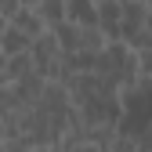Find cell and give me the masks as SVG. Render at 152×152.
Instances as JSON below:
<instances>
[{
	"label": "cell",
	"mask_w": 152,
	"mask_h": 152,
	"mask_svg": "<svg viewBox=\"0 0 152 152\" xmlns=\"http://www.w3.org/2000/svg\"><path fill=\"white\" fill-rule=\"evenodd\" d=\"M62 47L54 44L51 33H40L36 40H29V58H33V69L36 76L44 80H65V69H62Z\"/></svg>",
	"instance_id": "cell-1"
},
{
	"label": "cell",
	"mask_w": 152,
	"mask_h": 152,
	"mask_svg": "<svg viewBox=\"0 0 152 152\" xmlns=\"http://www.w3.org/2000/svg\"><path fill=\"white\" fill-rule=\"evenodd\" d=\"M145 26H148V7H145V0H130V4H123V15H120V40L130 44Z\"/></svg>",
	"instance_id": "cell-2"
},
{
	"label": "cell",
	"mask_w": 152,
	"mask_h": 152,
	"mask_svg": "<svg viewBox=\"0 0 152 152\" xmlns=\"http://www.w3.org/2000/svg\"><path fill=\"white\" fill-rule=\"evenodd\" d=\"M7 22H11L18 33H26L29 40H36L40 33H47V26H44V18H40V11H36V7H22V4H18V11L7 18Z\"/></svg>",
	"instance_id": "cell-3"
},
{
	"label": "cell",
	"mask_w": 152,
	"mask_h": 152,
	"mask_svg": "<svg viewBox=\"0 0 152 152\" xmlns=\"http://www.w3.org/2000/svg\"><path fill=\"white\" fill-rule=\"evenodd\" d=\"M120 15H123L120 0H98V26L105 29L109 40H120Z\"/></svg>",
	"instance_id": "cell-4"
},
{
	"label": "cell",
	"mask_w": 152,
	"mask_h": 152,
	"mask_svg": "<svg viewBox=\"0 0 152 152\" xmlns=\"http://www.w3.org/2000/svg\"><path fill=\"white\" fill-rule=\"evenodd\" d=\"M105 44H109V36H105V29H102L98 22H94V26H76V51L98 54Z\"/></svg>",
	"instance_id": "cell-5"
},
{
	"label": "cell",
	"mask_w": 152,
	"mask_h": 152,
	"mask_svg": "<svg viewBox=\"0 0 152 152\" xmlns=\"http://www.w3.org/2000/svg\"><path fill=\"white\" fill-rule=\"evenodd\" d=\"M65 18L72 26H94L98 22V4L94 0H65Z\"/></svg>",
	"instance_id": "cell-6"
},
{
	"label": "cell",
	"mask_w": 152,
	"mask_h": 152,
	"mask_svg": "<svg viewBox=\"0 0 152 152\" xmlns=\"http://www.w3.org/2000/svg\"><path fill=\"white\" fill-rule=\"evenodd\" d=\"M33 58H29V51H18L7 58V69H4V83H18V80H26V76H33Z\"/></svg>",
	"instance_id": "cell-7"
},
{
	"label": "cell",
	"mask_w": 152,
	"mask_h": 152,
	"mask_svg": "<svg viewBox=\"0 0 152 152\" xmlns=\"http://www.w3.org/2000/svg\"><path fill=\"white\" fill-rule=\"evenodd\" d=\"M0 51H4L7 58H11V54H18V51H29V36L18 33V29L7 22L4 29H0Z\"/></svg>",
	"instance_id": "cell-8"
},
{
	"label": "cell",
	"mask_w": 152,
	"mask_h": 152,
	"mask_svg": "<svg viewBox=\"0 0 152 152\" xmlns=\"http://www.w3.org/2000/svg\"><path fill=\"white\" fill-rule=\"evenodd\" d=\"M47 33L54 36V44H58L62 51H76V26L69 22V18H62V22H54V26H51Z\"/></svg>",
	"instance_id": "cell-9"
},
{
	"label": "cell",
	"mask_w": 152,
	"mask_h": 152,
	"mask_svg": "<svg viewBox=\"0 0 152 152\" xmlns=\"http://www.w3.org/2000/svg\"><path fill=\"white\" fill-rule=\"evenodd\" d=\"M36 11H40L44 26L51 29L54 22H62V18H65V0H36Z\"/></svg>",
	"instance_id": "cell-10"
},
{
	"label": "cell",
	"mask_w": 152,
	"mask_h": 152,
	"mask_svg": "<svg viewBox=\"0 0 152 152\" xmlns=\"http://www.w3.org/2000/svg\"><path fill=\"white\" fill-rule=\"evenodd\" d=\"M4 69H7V54L0 51V83H4Z\"/></svg>",
	"instance_id": "cell-11"
},
{
	"label": "cell",
	"mask_w": 152,
	"mask_h": 152,
	"mask_svg": "<svg viewBox=\"0 0 152 152\" xmlns=\"http://www.w3.org/2000/svg\"><path fill=\"white\" fill-rule=\"evenodd\" d=\"M18 4H22V7H36V0H18Z\"/></svg>",
	"instance_id": "cell-12"
},
{
	"label": "cell",
	"mask_w": 152,
	"mask_h": 152,
	"mask_svg": "<svg viewBox=\"0 0 152 152\" xmlns=\"http://www.w3.org/2000/svg\"><path fill=\"white\" fill-rule=\"evenodd\" d=\"M145 7H148V15H152V0H145Z\"/></svg>",
	"instance_id": "cell-13"
},
{
	"label": "cell",
	"mask_w": 152,
	"mask_h": 152,
	"mask_svg": "<svg viewBox=\"0 0 152 152\" xmlns=\"http://www.w3.org/2000/svg\"><path fill=\"white\" fill-rule=\"evenodd\" d=\"M148 29H152V15H148Z\"/></svg>",
	"instance_id": "cell-14"
}]
</instances>
